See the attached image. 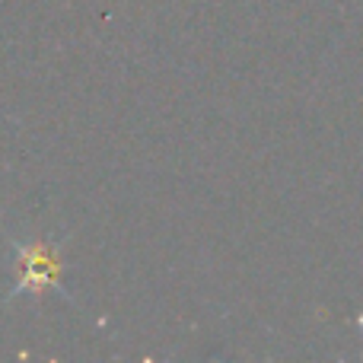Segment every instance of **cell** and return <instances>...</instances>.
Returning <instances> with one entry per match:
<instances>
[{
  "label": "cell",
  "mask_w": 363,
  "mask_h": 363,
  "mask_svg": "<svg viewBox=\"0 0 363 363\" xmlns=\"http://www.w3.org/2000/svg\"><path fill=\"white\" fill-rule=\"evenodd\" d=\"M57 277H61V258L55 245L35 242L19 249V294H42L48 287H57Z\"/></svg>",
  "instance_id": "obj_1"
}]
</instances>
